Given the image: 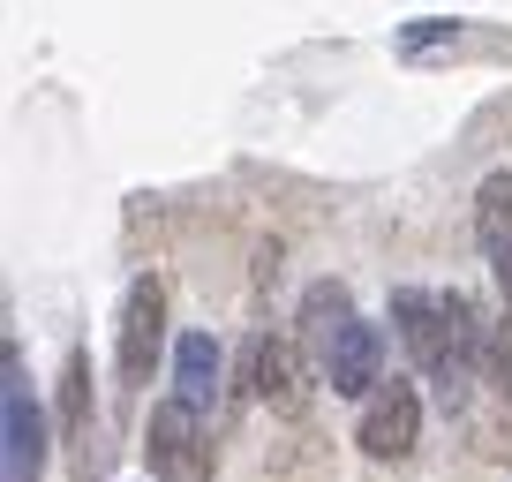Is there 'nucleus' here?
Instances as JSON below:
<instances>
[{
  "label": "nucleus",
  "mask_w": 512,
  "mask_h": 482,
  "mask_svg": "<svg viewBox=\"0 0 512 482\" xmlns=\"http://www.w3.org/2000/svg\"><path fill=\"white\" fill-rule=\"evenodd\" d=\"M392 324H400L407 354H415L422 370L437 377L445 407L460 415V407H467V385H475V370H467V362H460V347H452V317H445V294H422V287H392Z\"/></svg>",
  "instance_id": "1"
},
{
  "label": "nucleus",
  "mask_w": 512,
  "mask_h": 482,
  "mask_svg": "<svg viewBox=\"0 0 512 482\" xmlns=\"http://www.w3.org/2000/svg\"><path fill=\"white\" fill-rule=\"evenodd\" d=\"M8 385H0V482H38L46 475V415L31 400V377H23V354L8 339Z\"/></svg>",
  "instance_id": "2"
},
{
  "label": "nucleus",
  "mask_w": 512,
  "mask_h": 482,
  "mask_svg": "<svg viewBox=\"0 0 512 482\" xmlns=\"http://www.w3.org/2000/svg\"><path fill=\"white\" fill-rule=\"evenodd\" d=\"M144 452H151V475H159V482H204V475H211V430H204L181 400H159V407H151Z\"/></svg>",
  "instance_id": "3"
},
{
  "label": "nucleus",
  "mask_w": 512,
  "mask_h": 482,
  "mask_svg": "<svg viewBox=\"0 0 512 482\" xmlns=\"http://www.w3.org/2000/svg\"><path fill=\"white\" fill-rule=\"evenodd\" d=\"M362 452L369 460H407L415 452V437H422V400H415V385L407 377H392V385H377V400L362 407Z\"/></svg>",
  "instance_id": "4"
},
{
  "label": "nucleus",
  "mask_w": 512,
  "mask_h": 482,
  "mask_svg": "<svg viewBox=\"0 0 512 482\" xmlns=\"http://www.w3.org/2000/svg\"><path fill=\"white\" fill-rule=\"evenodd\" d=\"M159 339H166V287H159V279H136L128 302H121V377H128V385H144V377H151Z\"/></svg>",
  "instance_id": "5"
},
{
  "label": "nucleus",
  "mask_w": 512,
  "mask_h": 482,
  "mask_svg": "<svg viewBox=\"0 0 512 482\" xmlns=\"http://www.w3.org/2000/svg\"><path fill=\"white\" fill-rule=\"evenodd\" d=\"M219 377H226L219 339H211V332H181V347H174V400L189 407L196 422L219 415Z\"/></svg>",
  "instance_id": "6"
},
{
  "label": "nucleus",
  "mask_w": 512,
  "mask_h": 482,
  "mask_svg": "<svg viewBox=\"0 0 512 482\" xmlns=\"http://www.w3.org/2000/svg\"><path fill=\"white\" fill-rule=\"evenodd\" d=\"M256 400L272 407V415H287V422H302V415H309L302 354H294L279 332H256Z\"/></svg>",
  "instance_id": "7"
},
{
  "label": "nucleus",
  "mask_w": 512,
  "mask_h": 482,
  "mask_svg": "<svg viewBox=\"0 0 512 482\" xmlns=\"http://www.w3.org/2000/svg\"><path fill=\"white\" fill-rule=\"evenodd\" d=\"M377 362H384L377 324H362V317H354L347 332H339L332 362H324V385H332L339 400H362V407H369V400H377V385H384V377H377Z\"/></svg>",
  "instance_id": "8"
},
{
  "label": "nucleus",
  "mask_w": 512,
  "mask_h": 482,
  "mask_svg": "<svg viewBox=\"0 0 512 482\" xmlns=\"http://www.w3.org/2000/svg\"><path fill=\"white\" fill-rule=\"evenodd\" d=\"M347 324H354L347 287H339V279H317V287L302 294V347H309L317 385H324V362H332V347H339V332H347Z\"/></svg>",
  "instance_id": "9"
},
{
  "label": "nucleus",
  "mask_w": 512,
  "mask_h": 482,
  "mask_svg": "<svg viewBox=\"0 0 512 482\" xmlns=\"http://www.w3.org/2000/svg\"><path fill=\"white\" fill-rule=\"evenodd\" d=\"M475 241H482V257H490L497 287L512 294V174H490L475 189Z\"/></svg>",
  "instance_id": "10"
},
{
  "label": "nucleus",
  "mask_w": 512,
  "mask_h": 482,
  "mask_svg": "<svg viewBox=\"0 0 512 482\" xmlns=\"http://www.w3.org/2000/svg\"><path fill=\"white\" fill-rule=\"evenodd\" d=\"M61 415H68V437L91 430V354H68V385H61Z\"/></svg>",
  "instance_id": "11"
},
{
  "label": "nucleus",
  "mask_w": 512,
  "mask_h": 482,
  "mask_svg": "<svg viewBox=\"0 0 512 482\" xmlns=\"http://www.w3.org/2000/svg\"><path fill=\"white\" fill-rule=\"evenodd\" d=\"M490 385H497V400L512 407V332L490 339Z\"/></svg>",
  "instance_id": "12"
},
{
  "label": "nucleus",
  "mask_w": 512,
  "mask_h": 482,
  "mask_svg": "<svg viewBox=\"0 0 512 482\" xmlns=\"http://www.w3.org/2000/svg\"><path fill=\"white\" fill-rule=\"evenodd\" d=\"M437 38H452V23L422 16V23H407V31H400V46H407V53H422V46H437Z\"/></svg>",
  "instance_id": "13"
}]
</instances>
